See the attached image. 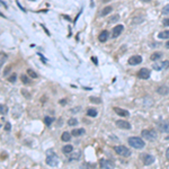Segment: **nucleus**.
<instances>
[{"label": "nucleus", "instance_id": "27", "mask_svg": "<svg viewBox=\"0 0 169 169\" xmlns=\"http://www.w3.org/2000/svg\"><path fill=\"white\" fill-rule=\"evenodd\" d=\"M20 79H22V81H23V82H24L25 85L31 84V79H29V78H28L27 76H24V75H23V76L20 77Z\"/></svg>", "mask_w": 169, "mask_h": 169}, {"label": "nucleus", "instance_id": "15", "mask_svg": "<svg viewBox=\"0 0 169 169\" xmlns=\"http://www.w3.org/2000/svg\"><path fill=\"white\" fill-rule=\"evenodd\" d=\"M108 36H110V33L107 32V31H104V32H101L99 34V36H98V40H99V42H106L107 40H108Z\"/></svg>", "mask_w": 169, "mask_h": 169}, {"label": "nucleus", "instance_id": "13", "mask_svg": "<svg viewBox=\"0 0 169 169\" xmlns=\"http://www.w3.org/2000/svg\"><path fill=\"white\" fill-rule=\"evenodd\" d=\"M114 112H115L117 115H119V116H123V117H127V116L130 115L128 110H122V108H118V107H114Z\"/></svg>", "mask_w": 169, "mask_h": 169}, {"label": "nucleus", "instance_id": "25", "mask_svg": "<svg viewBox=\"0 0 169 169\" xmlns=\"http://www.w3.org/2000/svg\"><path fill=\"white\" fill-rule=\"evenodd\" d=\"M7 112H8V107H7L6 105L1 104V105H0V113H1V115H5V114H7Z\"/></svg>", "mask_w": 169, "mask_h": 169}, {"label": "nucleus", "instance_id": "35", "mask_svg": "<svg viewBox=\"0 0 169 169\" xmlns=\"http://www.w3.org/2000/svg\"><path fill=\"white\" fill-rule=\"evenodd\" d=\"M162 25L163 26H169V18H166V19L162 22Z\"/></svg>", "mask_w": 169, "mask_h": 169}, {"label": "nucleus", "instance_id": "36", "mask_svg": "<svg viewBox=\"0 0 169 169\" xmlns=\"http://www.w3.org/2000/svg\"><path fill=\"white\" fill-rule=\"evenodd\" d=\"M10 69H11V67H8V68H7V70H6V71H5V73H3L5 76H7V75H8V72L10 71Z\"/></svg>", "mask_w": 169, "mask_h": 169}, {"label": "nucleus", "instance_id": "9", "mask_svg": "<svg viewBox=\"0 0 169 169\" xmlns=\"http://www.w3.org/2000/svg\"><path fill=\"white\" fill-rule=\"evenodd\" d=\"M138 76L140 79H149V77H150V72H149V70L147 69V68H142L140 71H139V73H138Z\"/></svg>", "mask_w": 169, "mask_h": 169}, {"label": "nucleus", "instance_id": "2", "mask_svg": "<svg viewBox=\"0 0 169 169\" xmlns=\"http://www.w3.org/2000/svg\"><path fill=\"white\" fill-rule=\"evenodd\" d=\"M128 144L131 145V147H133L135 149H142L144 148V141H142V139H140V138H138V136H131V138H128Z\"/></svg>", "mask_w": 169, "mask_h": 169}, {"label": "nucleus", "instance_id": "20", "mask_svg": "<svg viewBox=\"0 0 169 169\" xmlns=\"http://www.w3.org/2000/svg\"><path fill=\"white\" fill-rule=\"evenodd\" d=\"M80 156H81V152L80 151H77V152H73L70 157H69V160L72 161V160H77V159H79L80 158Z\"/></svg>", "mask_w": 169, "mask_h": 169}, {"label": "nucleus", "instance_id": "19", "mask_svg": "<svg viewBox=\"0 0 169 169\" xmlns=\"http://www.w3.org/2000/svg\"><path fill=\"white\" fill-rule=\"evenodd\" d=\"M73 150V147L71 145V144H68V145H64L63 148H62V152L64 153V154H68V153H71Z\"/></svg>", "mask_w": 169, "mask_h": 169}, {"label": "nucleus", "instance_id": "40", "mask_svg": "<svg viewBox=\"0 0 169 169\" xmlns=\"http://www.w3.org/2000/svg\"><path fill=\"white\" fill-rule=\"evenodd\" d=\"M93 61L95 63H97V59H96V58H93Z\"/></svg>", "mask_w": 169, "mask_h": 169}, {"label": "nucleus", "instance_id": "24", "mask_svg": "<svg viewBox=\"0 0 169 169\" xmlns=\"http://www.w3.org/2000/svg\"><path fill=\"white\" fill-rule=\"evenodd\" d=\"M158 37L159 38H169V31H165V32H161L158 34Z\"/></svg>", "mask_w": 169, "mask_h": 169}, {"label": "nucleus", "instance_id": "1", "mask_svg": "<svg viewBox=\"0 0 169 169\" xmlns=\"http://www.w3.org/2000/svg\"><path fill=\"white\" fill-rule=\"evenodd\" d=\"M141 135H142L143 139L148 140V141H151V142L156 141L158 139V132L156 130H143Z\"/></svg>", "mask_w": 169, "mask_h": 169}, {"label": "nucleus", "instance_id": "16", "mask_svg": "<svg viewBox=\"0 0 169 169\" xmlns=\"http://www.w3.org/2000/svg\"><path fill=\"white\" fill-rule=\"evenodd\" d=\"M71 133L70 132H68V131H66V132H63L62 133V135H61V140L63 141V142H68V141H70V139H71Z\"/></svg>", "mask_w": 169, "mask_h": 169}, {"label": "nucleus", "instance_id": "7", "mask_svg": "<svg viewBox=\"0 0 169 169\" xmlns=\"http://www.w3.org/2000/svg\"><path fill=\"white\" fill-rule=\"evenodd\" d=\"M123 31H124V26L123 25H116L114 28H113L112 36H113V37H117V36H119V35L122 34Z\"/></svg>", "mask_w": 169, "mask_h": 169}, {"label": "nucleus", "instance_id": "32", "mask_svg": "<svg viewBox=\"0 0 169 169\" xmlns=\"http://www.w3.org/2000/svg\"><path fill=\"white\" fill-rule=\"evenodd\" d=\"M16 78H17V76L14 73V75H11V76H10V78H9L8 80L10 81V82H15V81H16Z\"/></svg>", "mask_w": 169, "mask_h": 169}, {"label": "nucleus", "instance_id": "12", "mask_svg": "<svg viewBox=\"0 0 169 169\" xmlns=\"http://www.w3.org/2000/svg\"><path fill=\"white\" fill-rule=\"evenodd\" d=\"M116 125H117V127L123 128V130H130L131 128V124L128 122H126V121H122V119L116 122Z\"/></svg>", "mask_w": 169, "mask_h": 169}, {"label": "nucleus", "instance_id": "14", "mask_svg": "<svg viewBox=\"0 0 169 169\" xmlns=\"http://www.w3.org/2000/svg\"><path fill=\"white\" fill-rule=\"evenodd\" d=\"M157 93L159 94V95L165 96V95L169 94V87L168 86H160V87L157 88Z\"/></svg>", "mask_w": 169, "mask_h": 169}, {"label": "nucleus", "instance_id": "5", "mask_svg": "<svg viewBox=\"0 0 169 169\" xmlns=\"http://www.w3.org/2000/svg\"><path fill=\"white\" fill-rule=\"evenodd\" d=\"M152 68L157 71H160V70H163V69H167L169 68V61H158V62H154L152 64Z\"/></svg>", "mask_w": 169, "mask_h": 169}, {"label": "nucleus", "instance_id": "3", "mask_svg": "<svg viewBox=\"0 0 169 169\" xmlns=\"http://www.w3.org/2000/svg\"><path fill=\"white\" fill-rule=\"evenodd\" d=\"M46 163L51 167H57L59 165V158L54 152L50 150L47 151V158H46Z\"/></svg>", "mask_w": 169, "mask_h": 169}, {"label": "nucleus", "instance_id": "37", "mask_svg": "<svg viewBox=\"0 0 169 169\" xmlns=\"http://www.w3.org/2000/svg\"><path fill=\"white\" fill-rule=\"evenodd\" d=\"M166 157H167V159L169 160V148L167 149V151H166Z\"/></svg>", "mask_w": 169, "mask_h": 169}, {"label": "nucleus", "instance_id": "29", "mask_svg": "<svg viewBox=\"0 0 169 169\" xmlns=\"http://www.w3.org/2000/svg\"><path fill=\"white\" fill-rule=\"evenodd\" d=\"M161 13H162V15H165V16H168V15H169V5L165 6V7L162 8V10H161Z\"/></svg>", "mask_w": 169, "mask_h": 169}, {"label": "nucleus", "instance_id": "4", "mask_svg": "<svg viewBox=\"0 0 169 169\" xmlns=\"http://www.w3.org/2000/svg\"><path fill=\"white\" fill-rule=\"evenodd\" d=\"M114 151L117 154L122 156V157H130L131 156V150H128L126 147L124 145H116L114 147Z\"/></svg>", "mask_w": 169, "mask_h": 169}, {"label": "nucleus", "instance_id": "23", "mask_svg": "<svg viewBox=\"0 0 169 169\" xmlns=\"http://www.w3.org/2000/svg\"><path fill=\"white\" fill-rule=\"evenodd\" d=\"M53 122H54V117H50V116H45V117H44V123H45V125H47V126H50Z\"/></svg>", "mask_w": 169, "mask_h": 169}, {"label": "nucleus", "instance_id": "26", "mask_svg": "<svg viewBox=\"0 0 169 169\" xmlns=\"http://www.w3.org/2000/svg\"><path fill=\"white\" fill-rule=\"evenodd\" d=\"M27 75L31 77V78H34V79L37 78V73H36L35 71H33L32 69H28V70H27Z\"/></svg>", "mask_w": 169, "mask_h": 169}, {"label": "nucleus", "instance_id": "31", "mask_svg": "<svg viewBox=\"0 0 169 169\" xmlns=\"http://www.w3.org/2000/svg\"><path fill=\"white\" fill-rule=\"evenodd\" d=\"M10 130H11V124H10L9 122H7V123L5 124V131H6V132H9Z\"/></svg>", "mask_w": 169, "mask_h": 169}, {"label": "nucleus", "instance_id": "34", "mask_svg": "<svg viewBox=\"0 0 169 169\" xmlns=\"http://www.w3.org/2000/svg\"><path fill=\"white\" fill-rule=\"evenodd\" d=\"M22 94H23V95H25L26 98H29V96H31V95H29V93H27L25 89H23V90H22Z\"/></svg>", "mask_w": 169, "mask_h": 169}, {"label": "nucleus", "instance_id": "28", "mask_svg": "<svg viewBox=\"0 0 169 169\" xmlns=\"http://www.w3.org/2000/svg\"><path fill=\"white\" fill-rule=\"evenodd\" d=\"M68 124H69L70 126H75L76 124H78V121H77V118H70V119L68 121Z\"/></svg>", "mask_w": 169, "mask_h": 169}, {"label": "nucleus", "instance_id": "22", "mask_svg": "<svg viewBox=\"0 0 169 169\" xmlns=\"http://www.w3.org/2000/svg\"><path fill=\"white\" fill-rule=\"evenodd\" d=\"M87 115L90 116V117H96L97 116V110H95V108H89V110H87Z\"/></svg>", "mask_w": 169, "mask_h": 169}, {"label": "nucleus", "instance_id": "39", "mask_svg": "<svg viewBox=\"0 0 169 169\" xmlns=\"http://www.w3.org/2000/svg\"><path fill=\"white\" fill-rule=\"evenodd\" d=\"M141 1H143V2H150L151 0H141Z\"/></svg>", "mask_w": 169, "mask_h": 169}, {"label": "nucleus", "instance_id": "17", "mask_svg": "<svg viewBox=\"0 0 169 169\" xmlns=\"http://www.w3.org/2000/svg\"><path fill=\"white\" fill-rule=\"evenodd\" d=\"M113 10V8L110 7V6H106L105 8L103 9L101 11V14H99V16L101 17H104V16H106V15H108V14H110V11Z\"/></svg>", "mask_w": 169, "mask_h": 169}, {"label": "nucleus", "instance_id": "6", "mask_svg": "<svg viewBox=\"0 0 169 169\" xmlns=\"http://www.w3.org/2000/svg\"><path fill=\"white\" fill-rule=\"evenodd\" d=\"M140 158L142 159L143 163L145 166H149V165H152L154 162V157L151 156V154H141Z\"/></svg>", "mask_w": 169, "mask_h": 169}, {"label": "nucleus", "instance_id": "41", "mask_svg": "<svg viewBox=\"0 0 169 169\" xmlns=\"http://www.w3.org/2000/svg\"><path fill=\"white\" fill-rule=\"evenodd\" d=\"M103 1H104V2H108L110 0H103Z\"/></svg>", "mask_w": 169, "mask_h": 169}, {"label": "nucleus", "instance_id": "21", "mask_svg": "<svg viewBox=\"0 0 169 169\" xmlns=\"http://www.w3.org/2000/svg\"><path fill=\"white\" fill-rule=\"evenodd\" d=\"M161 57H162V53H160V52H154L151 57H150V60H152V61H157V60L160 59Z\"/></svg>", "mask_w": 169, "mask_h": 169}, {"label": "nucleus", "instance_id": "10", "mask_svg": "<svg viewBox=\"0 0 169 169\" xmlns=\"http://www.w3.org/2000/svg\"><path fill=\"white\" fill-rule=\"evenodd\" d=\"M99 166H101V168H106V169L114 168V163L110 160H106V159H101L99 161Z\"/></svg>", "mask_w": 169, "mask_h": 169}, {"label": "nucleus", "instance_id": "11", "mask_svg": "<svg viewBox=\"0 0 169 169\" xmlns=\"http://www.w3.org/2000/svg\"><path fill=\"white\" fill-rule=\"evenodd\" d=\"M158 128L160 132H163V133H169V122H160L158 124Z\"/></svg>", "mask_w": 169, "mask_h": 169}, {"label": "nucleus", "instance_id": "8", "mask_svg": "<svg viewBox=\"0 0 169 169\" xmlns=\"http://www.w3.org/2000/svg\"><path fill=\"white\" fill-rule=\"evenodd\" d=\"M142 62V58L140 55H133L128 59V64L131 66H136V64H140Z\"/></svg>", "mask_w": 169, "mask_h": 169}, {"label": "nucleus", "instance_id": "38", "mask_svg": "<svg viewBox=\"0 0 169 169\" xmlns=\"http://www.w3.org/2000/svg\"><path fill=\"white\" fill-rule=\"evenodd\" d=\"M166 47H167V49H169V41L166 43Z\"/></svg>", "mask_w": 169, "mask_h": 169}, {"label": "nucleus", "instance_id": "30", "mask_svg": "<svg viewBox=\"0 0 169 169\" xmlns=\"http://www.w3.org/2000/svg\"><path fill=\"white\" fill-rule=\"evenodd\" d=\"M118 19H119V16H118V15H115V16L112 17V18L110 19V24H112V23L114 24V23H116V22H117Z\"/></svg>", "mask_w": 169, "mask_h": 169}, {"label": "nucleus", "instance_id": "33", "mask_svg": "<svg viewBox=\"0 0 169 169\" xmlns=\"http://www.w3.org/2000/svg\"><path fill=\"white\" fill-rule=\"evenodd\" d=\"M90 101H93V103H101V98H95V97H90Z\"/></svg>", "mask_w": 169, "mask_h": 169}, {"label": "nucleus", "instance_id": "18", "mask_svg": "<svg viewBox=\"0 0 169 169\" xmlns=\"http://www.w3.org/2000/svg\"><path fill=\"white\" fill-rule=\"evenodd\" d=\"M85 131L84 128H77V130H73L72 132H71V134L73 135V136H80V135H84L85 134Z\"/></svg>", "mask_w": 169, "mask_h": 169}]
</instances>
